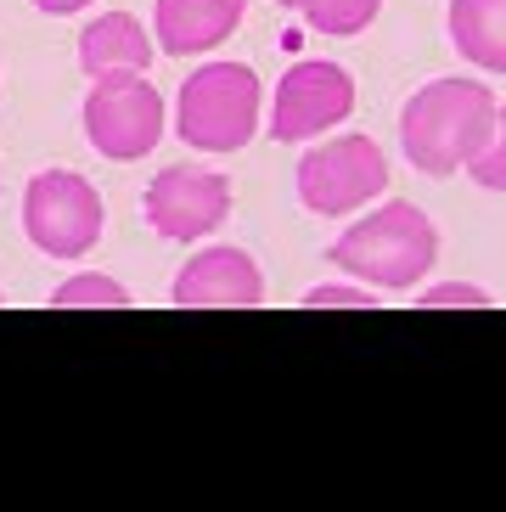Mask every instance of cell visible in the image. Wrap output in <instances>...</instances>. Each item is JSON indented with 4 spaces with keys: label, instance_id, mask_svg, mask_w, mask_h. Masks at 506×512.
<instances>
[{
    "label": "cell",
    "instance_id": "ba28073f",
    "mask_svg": "<svg viewBox=\"0 0 506 512\" xmlns=\"http://www.w3.org/2000/svg\"><path fill=\"white\" fill-rule=\"evenodd\" d=\"M355 107V79L338 62H298L287 68L270 102V136L276 141H315L321 130L349 119Z\"/></svg>",
    "mask_w": 506,
    "mask_h": 512
},
{
    "label": "cell",
    "instance_id": "6da1fadb",
    "mask_svg": "<svg viewBox=\"0 0 506 512\" xmlns=\"http://www.w3.org/2000/svg\"><path fill=\"white\" fill-rule=\"evenodd\" d=\"M495 96L478 79H433L422 85L400 113V141L405 158L422 175H450L478 152V141L490 136Z\"/></svg>",
    "mask_w": 506,
    "mask_h": 512
},
{
    "label": "cell",
    "instance_id": "9c48e42d",
    "mask_svg": "<svg viewBox=\"0 0 506 512\" xmlns=\"http://www.w3.org/2000/svg\"><path fill=\"white\" fill-rule=\"evenodd\" d=\"M259 299H265V276L242 248H203L175 276L180 310H253Z\"/></svg>",
    "mask_w": 506,
    "mask_h": 512
},
{
    "label": "cell",
    "instance_id": "52a82bcc",
    "mask_svg": "<svg viewBox=\"0 0 506 512\" xmlns=\"http://www.w3.org/2000/svg\"><path fill=\"white\" fill-rule=\"evenodd\" d=\"M231 214V181L203 164H169L147 186V226L169 242H197L225 226Z\"/></svg>",
    "mask_w": 506,
    "mask_h": 512
},
{
    "label": "cell",
    "instance_id": "5bb4252c",
    "mask_svg": "<svg viewBox=\"0 0 506 512\" xmlns=\"http://www.w3.org/2000/svg\"><path fill=\"white\" fill-rule=\"evenodd\" d=\"M462 169L473 175L478 186H490V192H506V107H495L490 136L478 141V152L467 158Z\"/></svg>",
    "mask_w": 506,
    "mask_h": 512
},
{
    "label": "cell",
    "instance_id": "277c9868",
    "mask_svg": "<svg viewBox=\"0 0 506 512\" xmlns=\"http://www.w3.org/2000/svg\"><path fill=\"white\" fill-rule=\"evenodd\" d=\"M23 231L40 254L79 259L102 237V197L74 169H45L23 192Z\"/></svg>",
    "mask_w": 506,
    "mask_h": 512
},
{
    "label": "cell",
    "instance_id": "ac0fdd59",
    "mask_svg": "<svg viewBox=\"0 0 506 512\" xmlns=\"http://www.w3.org/2000/svg\"><path fill=\"white\" fill-rule=\"evenodd\" d=\"M40 12H57V17H68V12H85L90 0H34Z\"/></svg>",
    "mask_w": 506,
    "mask_h": 512
},
{
    "label": "cell",
    "instance_id": "d6986e66",
    "mask_svg": "<svg viewBox=\"0 0 506 512\" xmlns=\"http://www.w3.org/2000/svg\"><path fill=\"white\" fill-rule=\"evenodd\" d=\"M276 6H293V12H304V6H310V0H276Z\"/></svg>",
    "mask_w": 506,
    "mask_h": 512
},
{
    "label": "cell",
    "instance_id": "5b68a950",
    "mask_svg": "<svg viewBox=\"0 0 506 512\" xmlns=\"http://www.w3.org/2000/svg\"><path fill=\"white\" fill-rule=\"evenodd\" d=\"M85 136L113 164L147 158L158 147V136H164V96L147 85V74L96 79V91L85 102Z\"/></svg>",
    "mask_w": 506,
    "mask_h": 512
},
{
    "label": "cell",
    "instance_id": "8fae6325",
    "mask_svg": "<svg viewBox=\"0 0 506 512\" xmlns=\"http://www.w3.org/2000/svg\"><path fill=\"white\" fill-rule=\"evenodd\" d=\"M79 62L90 79H113V74H147L152 68V40L130 12H107L96 23H85L79 34Z\"/></svg>",
    "mask_w": 506,
    "mask_h": 512
},
{
    "label": "cell",
    "instance_id": "4fadbf2b",
    "mask_svg": "<svg viewBox=\"0 0 506 512\" xmlns=\"http://www.w3.org/2000/svg\"><path fill=\"white\" fill-rule=\"evenodd\" d=\"M51 304H57V310H124L130 293H124L113 276H74V282H62L57 293H51Z\"/></svg>",
    "mask_w": 506,
    "mask_h": 512
},
{
    "label": "cell",
    "instance_id": "2e32d148",
    "mask_svg": "<svg viewBox=\"0 0 506 512\" xmlns=\"http://www.w3.org/2000/svg\"><path fill=\"white\" fill-rule=\"evenodd\" d=\"M304 310H372V293H355V287H315Z\"/></svg>",
    "mask_w": 506,
    "mask_h": 512
},
{
    "label": "cell",
    "instance_id": "9a60e30c",
    "mask_svg": "<svg viewBox=\"0 0 506 512\" xmlns=\"http://www.w3.org/2000/svg\"><path fill=\"white\" fill-rule=\"evenodd\" d=\"M377 6H383V0H310L304 17H310L321 34H360L377 17Z\"/></svg>",
    "mask_w": 506,
    "mask_h": 512
},
{
    "label": "cell",
    "instance_id": "e0dca14e",
    "mask_svg": "<svg viewBox=\"0 0 506 512\" xmlns=\"http://www.w3.org/2000/svg\"><path fill=\"white\" fill-rule=\"evenodd\" d=\"M450 304H467V310H484V293H473V287H433V293H422V310H450Z\"/></svg>",
    "mask_w": 506,
    "mask_h": 512
},
{
    "label": "cell",
    "instance_id": "8992f818",
    "mask_svg": "<svg viewBox=\"0 0 506 512\" xmlns=\"http://www.w3.org/2000/svg\"><path fill=\"white\" fill-rule=\"evenodd\" d=\"M383 186H388V158L366 136L327 141L298 164V203L310 214H355Z\"/></svg>",
    "mask_w": 506,
    "mask_h": 512
},
{
    "label": "cell",
    "instance_id": "3957f363",
    "mask_svg": "<svg viewBox=\"0 0 506 512\" xmlns=\"http://www.w3.org/2000/svg\"><path fill=\"white\" fill-rule=\"evenodd\" d=\"M259 74L242 62H209L180 85L175 102V130L197 152H237L259 130Z\"/></svg>",
    "mask_w": 506,
    "mask_h": 512
},
{
    "label": "cell",
    "instance_id": "7a4b0ae2",
    "mask_svg": "<svg viewBox=\"0 0 506 512\" xmlns=\"http://www.w3.org/2000/svg\"><path fill=\"white\" fill-rule=\"evenodd\" d=\"M433 254H439V237H433L428 214L411 209V203H383L377 214H366L360 226H349L332 242V265H343L349 276L377 287L422 282Z\"/></svg>",
    "mask_w": 506,
    "mask_h": 512
},
{
    "label": "cell",
    "instance_id": "30bf717a",
    "mask_svg": "<svg viewBox=\"0 0 506 512\" xmlns=\"http://www.w3.org/2000/svg\"><path fill=\"white\" fill-rule=\"evenodd\" d=\"M248 0H158V46L175 57H197L214 51L225 34H237Z\"/></svg>",
    "mask_w": 506,
    "mask_h": 512
},
{
    "label": "cell",
    "instance_id": "7c38bea8",
    "mask_svg": "<svg viewBox=\"0 0 506 512\" xmlns=\"http://www.w3.org/2000/svg\"><path fill=\"white\" fill-rule=\"evenodd\" d=\"M450 40L473 68L506 74V0H450Z\"/></svg>",
    "mask_w": 506,
    "mask_h": 512
}]
</instances>
